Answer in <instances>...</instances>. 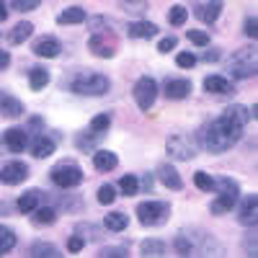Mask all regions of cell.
<instances>
[{"mask_svg": "<svg viewBox=\"0 0 258 258\" xmlns=\"http://www.w3.org/2000/svg\"><path fill=\"white\" fill-rule=\"evenodd\" d=\"M170 214V207L165 202H140L137 204V220L147 227H155L163 225Z\"/></svg>", "mask_w": 258, "mask_h": 258, "instance_id": "5b68a950", "label": "cell"}, {"mask_svg": "<svg viewBox=\"0 0 258 258\" xmlns=\"http://www.w3.org/2000/svg\"><path fill=\"white\" fill-rule=\"evenodd\" d=\"M96 197H98V204H111V202L116 199V188L106 183V186H101V188H98Z\"/></svg>", "mask_w": 258, "mask_h": 258, "instance_id": "e575fe53", "label": "cell"}, {"mask_svg": "<svg viewBox=\"0 0 258 258\" xmlns=\"http://www.w3.org/2000/svg\"><path fill=\"white\" fill-rule=\"evenodd\" d=\"M245 34H248L250 39H255V36H258V24H255V18H253V16H248V18H245Z\"/></svg>", "mask_w": 258, "mask_h": 258, "instance_id": "b9f144b4", "label": "cell"}, {"mask_svg": "<svg viewBox=\"0 0 258 258\" xmlns=\"http://www.w3.org/2000/svg\"><path fill=\"white\" fill-rule=\"evenodd\" d=\"M188 93H191V83L186 78H173L165 83V98H170V101H181Z\"/></svg>", "mask_w": 258, "mask_h": 258, "instance_id": "7c38bea8", "label": "cell"}, {"mask_svg": "<svg viewBox=\"0 0 258 258\" xmlns=\"http://www.w3.org/2000/svg\"><path fill=\"white\" fill-rule=\"evenodd\" d=\"M44 191H39V188H31V191H26V194H21L18 197V212H24V214H31L36 207H41L44 204Z\"/></svg>", "mask_w": 258, "mask_h": 258, "instance_id": "8fae6325", "label": "cell"}, {"mask_svg": "<svg viewBox=\"0 0 258 258\" xmlns=\"http://www.w3.org/2000/svg\"><path fill=\"white\" fill-rule=\"evenodd\" d=\"M126 225H129V217L124 212H109L103 217V227L109 232H121V230H126Z\"/></svg>", "mask_w": 258, "mask_h": 258, "instance_id": "ffe728a7", "label": "cell"}, {"mask_svg": "<svg viewBox=\"0 0 258 258\" xmlns=\"http://www.w3.org/2000/svg\"><path fill=\"white\" fill-rule=\"evenodd\" d=\"M186 36H188V39H191L197 47H207V44H209V36H207L204 31H199V29H191Z\"/></svg>", "mask_w": 258, "mask_h": 258, "instance_id": "8d00e7d4", "label": "cell"}, {"mask_svg": "<svg viewBox=\"0 0 258 258\" xmlns=\"http://www.w3.org/2000/svg\"><path fill=\"white\" fill-rule=\"evenodd\" d=\"M47 83H49V73L44 68H34L29 73V88L31 91H41V88H47Z\"/></svg>", "mask_w": 258, "mask_h": 258, "instance_id": "d4e9b609", "label": "cell"}, {"mask_svg": "<svg viewBox=\"0 0 258 258\" xmlns=\"http://www.w3.org/2000/svg\"><path fill=\"white\" fill-rule=\"evenodd\" d=\"M176 64H178V68H183V70H191L194 64H197V57H194L191 52H181L176 57Z\"/></svg>", "mask_w": 258, "mask_h": 258, "instance_id": "d590c367", "label": "cell"}, {"mask_svg": "<svg viewBox=\"0 0 258 258\" xmlns=\"http://www.w3.org/2000/svg\"><path fill=\"white\" fill-rule=\"evenodd\" d=\"M142 253L145 255H163L165 253V245L158 238H147V240H142Z\"/></svg>", "mask_w": 258, "mask_h": 258, "instance_id": "f546056e", "label": "cell"}, {"mask_svg": "<svg viewBox=\"0 0 258 258\" xmlns=\"http://www.w3.org/2000/svg\"><path fill=\"white\" fill-rule=\"evenodd\" d=\"M29 178V168L24 163H8L3 170H0V181L6 186H18Z\"/></svg>", "mask_w": 258, "mask_h": 258, "instance_id": "9c48e42d", "label": "cell"}, {"mask_svg": "<svg viewBox=\"0 0 258 258\" xmlns=\"http://www.w3.org/2000/svg\"><path fill=\"white\" fill-rule=\"evenodd\" d=\"M31 31H34V26L29 24V21H21V24H16L13 31H11V41L13 44H24V41L31 36Z\"/></svg>", "mask_w": 258, "mask_h": 258, "instance_id": "4316f807", "label": "cell"}, {"mask_svg": "<svg viewBox=\"0 0 258 258\" xmlns=\"http://www.w3.org/2000/svg\"><path fill=\"white\" fill-rule=\"evenodd\" d=\"M39 6V0H13V8L21 11V13H26V11H34Z\"/></svg>", "mask_w": 258, "mask_h": 258, "instance_id": "f35d334b", "label": "cell"}, {"mask_svg": "<svg viewBox=\"0 0 258 258\" xmlns=\"http://www.w3.org/2000/svg\"><path fill=\"white\" fill-rule=\"evenodd\" d=\"M93 165L98 173H109V170H114L119 165V158L111 153V150H98V153L93 155Z\"/></svg>", "mask_w": 258, "mask_h": 258, "instance_id": "2e32d148", "label": "cell"}, {"mask_svg": "<svg viewBox=\"0 0 258 258\" xmlns=\"http://www.w3.org/2000/svg\"><path fill=\"white\" fill-rule=\"evenodd\" d=\"M49 178L59 188H75V186L83 183V168L80 165H73V163H62V165L52 168Z\"/></svg>", "mask_w": 258, "mask_h": 258, "instance_id": "8992f818", "label": "cell"}, {"mask_svg": "<svg viewBox=\"0 0 258 258\" xmlns=\"http://www.w3.org/2000/svg\"><path fill=\"white\" fill-rule=\"evenodd\" d=\"M220 13H222V0H212V3L204 8V21L207 24H214V21L220 18Z\"/></svg>", "mask_w": 258, "mask_h": 258, "instance_id": "1f68e13d", "label": "cell"}, {"mask_svg": "<svg viewBox=\"0 0 258 258\" xmlns=\"http://www.w3.org/2000/svg\"><path fill=\"white\" fill-rule=\"evenodd\" d=\"M34 52H36L39 57H59V52H62V44H59L57 39H41V41H36Z\"/></svg>", "mask_w": 258, "mask_h": 258, "instance_id": "44dd1931", "label": "cell"}, {"mask_svg": "<svg viewBox=\"0 0 258 258\" xmlns=\"http://www.w3.org/2000/svg\"><path fill=\"white\" fill-rule=\"evenodd\" d=\"M8 64H11V54H8V52H3V49H0V70H6Z\"/></svg>", "mask_w": 258, "mask_h": 258, "instance_id": "ee69618b", "label": "cell"}, {"mask_svg": "<svg viewBox=\"0 0 258 258\" xmlns=\"http://www.w3.org/2000/svg\"><path fill=\"white\" fill-rule=\"evenodd\" d=\"M119 191L124 194V197H135V194L140 191V178L135 173H126L119 178Z\"/></svg>", "mask_w": 258, "mask_h": 258, "instance_id": "484cf974", "label": "cell"}, {"mask_svg": "<svg viewBox=\"0 0 258 258\" xmlns=\"http://www.w3.org/2000/svg\"><path fill=\"white\" fill-rule=\"evenodd\" d=\"M194 183H197L199 191H214V178L209 173H204V170H197V173H194Z\"/></svg>", "mask_w": 258, "mask_h": 258, "instance_id": "4dcf8cb0", "label": "cell"}, {"mask_svg": "<svg viewBox=\"0 0 258 258\" xmlns=\"http://www.w3.org/2000/svg\"><path fill=\"white\" fill-rule=\"evenodd\" d=\"M13 248H16V232L8 230L6 225H0V255L13 250Z\"/></svg>", "mask_w": 258, "mask_h": 258, "instance_id": "83f0119b", "label": "cell"}, {"mask_svg": "<svg viewBox=\"0 0 258 258\" xmlns=\"http://www.w3.org/2000/svg\"><path fill=\"white\" fill-rule=\"evenodd\" d=\"M21 114H24V103L18 98H3L0 101V116L3 119H16Z\"/></svg>", "mask_w": 258, "mask_h": 258, "instance_id": "7402d4cb", "label": "cell"}, {"mask_svg": "<svg viewBox=\"0 0 258 258\" xmlns=\"http://www.w3.org/2000/svg\"><path fill=\"white\" fill-rule=\"evenodd\" d=\"M57 21H59V24H64V26L83 24V21H85V11H83V8H78V6H73V8H64V11L57 16Z\"/></svg>", "mask_w": 258, "mask_h": 258, "instance_id": "603a6c76", "label": "cell"}, {"mask_svg": "<svg viewBox=\"0 0 258 258\" xmlns=\"http://www.w3.org/2000/svg\"><path fill=\"white\" fill-rule=\"evenodd\" d=\"M29 137H26V132H24V129H8V132L3 135V145L11 150V153H24V150H26V142Z\"/></svg>", "mask_w": 258, "mask_h": 258, "instance_id": "4fadbf2b", "label": "cell"}, {"mask_svg": "<svg viewBox=\"0 0 258 258\" xmlns=\"http://www.w3.org/2000/svg\"><path fill=\"white\" fill-rule=\"evenodd\" d=\"M83 245H85V240L80 238V235H73V238L68 240V250H70V253H78V250H83Z\"/></svg>", "mask_w": 258, "mask_h": 258, "instance_id": "60d3db41", "label": "cell"}, {"mask_svg": "<svg viewBox=\"0 0 258 258\" xmlns=\"http://www.w3.org/2000/svg\"><path fill=\"white\" fill-rule=\"evenodd\" d=\"M98 253H101V255H129L126 248H101Z\"/></svg>", "mask_w": 258, "mask_h": 258, "instance_id": "7bdbcfd3", "label": "cell"}, {"mask_svg": "<svg viewBox=\"0 0 258 258\" xmlns=\"http://www.w3.org/2000/svg\"><path fill=\"white\" fill-rule=\"evenodd\" d=\"M204 59H207V62H217V59H220V52H217V49H212V52L204 54Z\"/></svg>", "mask_w": 258, "mask_h": 258, "instance_id": "f6af8a7d", "label": "cell"}, {"mask_svg": "<svg viewBox=\"0 0 258 258\" xmlns=\"http://www.w3.org/2000/svg\"><path fill=\"white\" fill-rule=\"evenodd\" d=\"M176 44H178V39H176V36H165V39H160L158 52H170V49H176Z\"/></svg>", "mask_w": 258, "mask_h": 258, "instance_id": "ab89813d", "label": "cell"}, {"mask_svg": "<svg viewBox=\"0 0 258 258\" xmlns=\"http://www.w3.org/2000/svg\"><path fill=\"white\" fill-rule=\"evenodd\" d=\"M204 91L207 93H232V83L222 75H209L204 80Z\"/></svg>", "mask_w": 258, "mask_h": 258, "instance_id": "ac0fdd59", "label": "cell"}, {"mask_svg": "<svg viewBox=\"0 0 258 258\" xmlns=\"http://www.w3.org/2000/svg\"><path fill=\"white\" fill-rule=\"evenodd\" d=\"M158 178H160V183L165 186V188H170V191H181L183 188V181H181V173L170 165V163H163L160 168H158Z\"/></svg>", "mask_w": 258, "mask_h": 258, "instance_id": "30bf717a", "label": "cell"}, {"mask_svg": "<svg viewBox=\"0 0 258 258\" xmlns=\"http://www.w3.org/2000/svg\"><path fill=\"white\" fill-rule=\"evenodd\" d=\"M31 255H57V248L49 245V243H36L31 248Z\"/></svg>", "mask_w": 258, "mask_h": 258, "instance_id": "74e56055", "label": "cell"}, {"mask_svg": "<svg viewBox=\"0 0 258 258\" xmlns=\"http://www.w3.org/2000/svg\"><path fill=\"white\" fill-rule=\"evenodd\" d=\"M245 124H248V109L240 106V103H232L222 111L220 119H214L212 124H207L202 129L199 137H202V142H204V147L209 150V153L220 155L243 137Z\"/></svg>", "mask_w": 258, "mask_h": 258, "instance_id": "6da1fadb", "label": "cell"}, {"mask_svg": "<svg viewBox=\"0 0 258 258\" xmlns=\"http://www.w3.org/2000/svg\"><path fill=\"white\" fill-rule=\"evenodd\" d=\"M54 150H57V142L49 140V137H36L31 142V155L34 158H49Z\"/></svg>", "mask_w": 258, "mask_h": 258, "instance_id": "d6986e66", "label": "cell"}, {"mask_svg": "<svg viewBox=\"0 0 258 258\" xmlns=\"http://www.w3.org/2000/svg\"><path fill=\"white\" fill-rule=\"evenodd\" d=\"M214 191H217V199L212 202V214H227L240 199V186L235 178H214Z\"/></svg>", "mask_w": 258, "mask_h": 258, "instance_id": "7a4b0ae2", "label": "cell"}, {"mask_svg": "<svg viewBox=\"0 0 258 258\" xmlns=\"http://www.w3.org/2000/svg\"><path fill=\"white\" fill-rule=\"evenodd\" d=\"M186 18H188V11L183 6H173V8L168 11V24L170 26H183Z\"/></svg>", "mask_w": 258, "mask_h": 258, "instance_id": "f1b7e54d", "label": "cell"}, {"mask_svg": "<svg viewBox=\"0 0 258 258\" xmlns=\"http://www.w3.org/2000/svg\"><path fill=\"white\" fill-rule=\"evenodd\" d=\"M54 220H57V212H54L52 207L41 204V207H36V209L31 212V222H34V225H52Z\"/></svg>", "mask_w": 258, "mask_h": 258, "instance_id": "cb8c5ba5", "label": "cell"}, {"mask_svg": "<svg viewBox=\"0 0 258 258\" xmlns=\"http://www.w3.org/2000/svg\"><path fill=\"white\" fill-rule=\"evenodd\" d=\"M88 49L98 57H114V44L109 41V34H96L88 39Z\"/></svg>", "mask_w": 258, "mask_h": 258, "instance_id": "9a60e30c", "label": "cell"}, {"mask_svg": "<svg viewBox=\"0 0 258 258\" xmlns=\"http://www.w3.org/2000/svg\"><path fill=\"white\" fill-rule=\"evenodd\" d=\"M126 34L132 39H150V36H158V26L150 24V21H135V24H129Z\"/></svg>", "mask_w": 258, "mask_h": 258, "instance_id": "e0dca14e", "label": "cell"}, {"mask_svg": "<svg viewBox=\"0 0 258 258\" xmlns=\"http://www.w3.org/2000/svg\"><path fill=\"white\" fill-rule=\"evenodd\" d=\"M227 73L232 78H253L255 75V47L238 49L230 62H227Z\"/></svg>", "mask_w": 258, "mask_h": 258, "instance_id": "277c9868", "label": "cell"}, {"mask_svg": "<svg viewBox=\"0 0 258 258\" xmlns=\"http://www.w3.org/2000/svg\"><path fill=\"white\" fill-rule=\"evenodd\" d=\"M109 78L101 75V73H91V70H83L73 78L70 83V91L78 96H103L109 91Z\"/></svg>", "mask_w": 258, "mask_h": 258, "instance_id": "3957f363", "label": "cell"}, {"mask_svg": "<svg viewBox=\"0 0 258 258\" xmlns=\"http://www.w3.org/2000/svg\"><path fill=\"white\" fill-rule=\"evenodd\" d=\"M109 126H111V116H109V114H98V116H93V121H91V132L98 135V132H106Z\"/></svg>", "mask_w": 258, "mask_h": 258, "instance_id": "836d02e7", "label": "cell"}, {"mask_svg": "<svg viewBox=\"0 0 258 258\" xmlns=\"http://www.w3.org/2000/svg\"><path fill=\"white\" fill-rule=\"evenodd\" d=\"M119 3H121V8H124L126 13H132V16H140V13L147 11L145 0H119Z\"/></svg>", "mask_w": 258, "mask_h": 258, "instance_id": "d6a6232c", "label": "cell"}, {"mask_svg": "<svg viewBox=\"0 0 258 258\" xmlns=\"http://www.w3.org/2000/svg\"><path fill=\"white\" fill-rule=\"evenodd\" d=\"M165 150L170 158L176 160H191L197 155V145H191V140H186L183 135H170L168 142H165Z\"/></svg>", "mask_w": 258, "mask_h": 258, "instance_id": "ba28073f", "label": "cell"}, {"mask_svg": "<svg viewBox=\"0 0 258 258\" xmlns=\"http://www.w3.org/2000/svg\"><path fill=\"white\" fill-rule=\"evenodd\" d=\"M155 98H158V83H155V78H140L135 83V101H137V106L147 111V109H153Z\"/></svg>", "mask_w": 258, "mask_h": 258, "instance_id": "52a82bcc", "label": "cell"}, {"mask_svg": "<svg viewBox=\"0 0 258 258\" xmlns=\"http://www.w3.org/2000/svg\"><path fill=\"white\" fill-rule=\"evenodd\" d=\"M6 18H8V13H6V6L0 3V21H6Z\"/></svg>", "mask_w": 258, "mask_h": 258, "instance_id": "bcb514c9", "label": "cell"}, {"mask_svg": "<svg viewBox=\"0 0 258 258\" xmlns=\"http://www.w3.org/2000/svg\"><path fill=\"white\" fill-rule=\"evenodd\" d=\"M255 222H258V199L250 194V197L243 199V207H240V225L255 227Z\"/></svg>", "mask_w": 258, "mask_h": 258, "instance_id": "5bb4252c", "label": "cell"}]
</instances>
